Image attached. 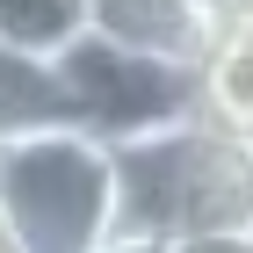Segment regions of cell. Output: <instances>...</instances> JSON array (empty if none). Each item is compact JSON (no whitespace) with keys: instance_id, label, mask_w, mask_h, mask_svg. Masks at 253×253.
<instances>
[{"instance_id":"6da1fadb","label":"cell","mask_w":253,"mask_h":253,"mask_svg":"<svg viewBox=\"0 0 253 253\" xmlns=\"http://www.w3.org/2000/svg\"><path fill=\"white\" fill-rule=\"evenodd\" d=\"M116 232H253V137L210 116H181L116 145Z\"/></svg>"},{"instance_id":"7a4b0ae2","label":"cell","mask_w":253,"mask_h":253,"mask_svg":"<svg viewBox=\"0 0 253 253\" xmlns=\"http://www.w3.org/2000/svg\"><path fill=\"white\" fill-rule=\"evenodd\" d=\"M0 224L15 253H94L116 239V145L58 123L0 145Z\"/></svg>"},{"instance_id":"3957f363","label":"cell","mask_w":253,"mask_h":253,"mask_svg":"<svg viewBox=\"0 0 253 253\" xmlns=\"http://www.w3.org/2000/svg\"><path fill=\"white\" fill-rule=\"evenodd\" d=\"M65 94H73V123L94 130L101 145H130V137H152L181 116H203V94H195V65L152 58V51H130V43L101 37H73L58 51Z\"/></svg>"},{"instance_id":"277c9868","label":"cell","mask_w":253,"mask_h":253,"mask_svg":"<svg viewBox=\"0 0 253 253\" xmlns=\"http://www.w3.org/2000/svg\"><path fill=\"white\" fill-rule=\"evenodd\" d=\"M87 29L130 43V51H152V58L174 65H203L217 22L195 7V0H87Z\"/></svg>"},{"instance_id":"5b68a950","label":"cell","mask_w":253,"mask_h":253,"mask_svg":"<svg viewBox=\"0 0 253 253\" xmlns=\"http://www.w3.org/2000/svg\"><path fill=\"white\" fill-rule=\"evenodd\" d=\"M73 123V94H65L58 58L43 51H22V43H0V145L7 137H37Z\"/></svg>"},{"instance_id":"8992f818","label":"cell","mask_w":253,"mask_h":253,"mask_svg":"<svg viewBox=\"0 0 253 253\" xmlns=\"http://www.w3.org/2000/svg\"><path fill=\"white\" fill-rule=\"evenodd\" d=\"M195 94H203V116L210 123H232V130L253 137V0L217 22L210 51L195 65Z\"/></svg>"},{"instance_id":"52a82bcc","label":"cell","mask_w":253,"mask_h":253,"mask_svg":"<svg viewBox=\"0 0 253 253\" xmlns=\"http://www.w3.org/2000/svg\"><path fill=\"white\" fill-rule=\"evenodd\" d=\"M73 37H87V0H0V43L58 58Z\"/></svg>"},{"instance_id":"ba28073f","label":"cell","mask_w":253,"mask_h":253,"mask_svg":"<svg viewBox=\"0 0 253 253\" xmlns=\"http://www.w3.org/2000/svg\"><path fill=\"white\" fill-rule=\"evenodd\" d=\"M174 253H253V232H188L174 239Z\"/></svg>"},{"instance_id":"9c48e42d","label":"cell","mask_w":253,"mask_h":253,"mask_svg":"<svg viewBox=\"0 0 253 253\" xmlns=\"http://www.w3.org/2000/svg\"><path fill=\"white\" fill-rule=\"evenodd\" d=\"M94 253H174V239H145V232H116L109 246H94Z\"/></svg>"},{"instance_id":"30bf717a","label":"cell","mask_w":253,"mask_h":253,"mask_svg":"<svg viewBox=\"0 0 253 253\" xmlns=\"http://www.w3.org/2000/svg\"><path fill=\"white\" fill-rule=\"evenodd\" d=\"M195 7H203V15H210V22H224V15H239L246 0H195Z\"/></svg>"},{"instance_id":"8fae6325","label":"cell","mask_w":253,"mask_h":253,"mask_svg":"<svg viewBox=\"0 0 253 253\" xmlns=\"http://www.w3.org/2000/svg\"><path fill=\"white\" fill-rule=\"evenodd\" d=\"M0 253H15V246H7V224H0Z\"/></svg>"}]
</instances>
